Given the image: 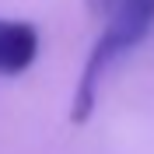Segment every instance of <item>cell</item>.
<instances>
[{
    "label": "cell",
    "instance_id": "2",
    "mask_svg": "<svg viewBox=\"0 0 154 154\" xmlns=\"http://www.w3.org/2000/svg\"><path fill=\"white\" fill-rule=\"evenodd\" d=\"M116 0H88V7H91V14H98V18H105L109 11H112Z\"/></svg>",
    "mask_w": 154,
    "mask_h": 154
},
{
    "label": "cell",
    "instance_id": "1",
    "mask_svg": "<svg viewBox=\"0 0 154 154\" xmlns=\"http://www.w3.org/2000/svg\"><path fill=\"white\" fill-rule=\"evenodd\" d=\"M38 56V32L28 21H7L0 18V74L18 77L35 63Z\"/></svg>",
    "mask_w": 154,
    "mask_h": 154
}]
</instances>
